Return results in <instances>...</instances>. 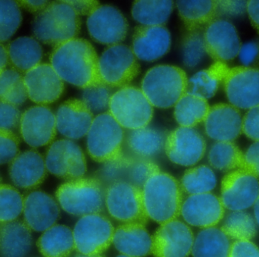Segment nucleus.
Masks as SVG:
<instances>
[{
  "instance_id": "46",
  "label": "nucleus",
  "mask_w": 259,
  "mask_h": 257,
  "mask_svg": "<svg viewBox=\"0 0 259 257\" xmlns=\"http://www.w3.org/2000/svg\"><path fill=\"white\" fill-rule=\"evenodd\" d=\"M20 140L13 131L0 129V165L10 164L19 153Z\"/></svg>"
},
{
  "instance_id": "5",
  "label": "nucleus",
  "mask_w": 259,
  "mask_h": 257,
  "mask_svg": "<svg viewBox=\"0 0 259 257\" xmlns=\"http://www.w3.org/2000/svg\"><path fill=\"white\" fill-rule=\"evenodd\" d=\"M106 190L95 177H83L60 185L56 191V199L65 212L83 217L103 212L106 207Z\"/></svg>"
},
{
  "instance_id": "12",
  "label": "nucleus",
  "mask_w": 259,
  "mask_h": 257,
  "mask_svg": "<svg viewBox=\"0 0 259 257\" xmlns=\"http://www.w3.org/2000/svg\"><path fill=\"white\" fill-rule=\"evenodd\" d=\"M258 197V178L250 172L234 170L222 179L220 199L226 209L245 211L254 206Z\"/></svg>"
},
{
  "instance_id": "39",
  "label": "nucleus",
  "mask_w": 259,
  "mask_h": 257,
  "mask_svg": "<svg viewBox=\"0 0 259 257\" xmlns=\"http://www.w3.org/2000/svg\"><path fill=\"white\" fill-rule=\"evenodd\" d=\"M222 230L230 239L251 241L256 235V223L246 211H232L224 220Z\"/></svg>"
},
{
  "instance_id": "4",
  "label": "nucleus",
  "mask_w": 259,
  "mask_h": 257,
  "mask_svg": "<svg viewBox=\"0 0 259 257\" xmlns=\"http://www.w3.org/2000/svg\"><path fill=\"white\" fill-rule=\"evenodd\" d=\"M188 78L185 71L173 65H157L150 68L142 80V92L158 109L173 107L187 92Z\"/></svg>"
},
{
  "instance_id": "20",
  "label": "nucleus",
  "mask_w": 259,
  "mask_h": 257,
  "mask_svg": "<svg viewBox=\"0 0 259 257\" xmlns=\"http://www.w3.org/2000/svg\"><path fill=\"white\" fill-rule=\"evenodd\" d=\"M181 215L184 221L195 227H214L225 215L220 197L212 193L189 195L183 201Z\"/></svg>"
},
{
  "instance_id": "54",
  "label": "nucleus",
  "mask_w": 259,
  "mask_h": 257,
  "mask_svg": "<svg viewBox=\"0 0 259 257\" xmlns=\"http://www.w3.org/2000/svg\"><path fill=\"white\" fill-rule=\"evenodd\" d=\"M246 12L251 24L259 33V0L248 1Z\"/></svg>"
},
{
  "instance_id": "47",
  "label": "nucleus",
  "mask_w": 259,
  "mask_h": 257,
  "mask_svg": "<svg viewBox=\"0 0 259 257\" xmlns=\"http://www.w3.org/2000/svg\"><path fill=\"white\" fill-rule=\"evenodd\" d=\"M22 114L13 105L0 100V129L13 131L19 126Z\"/></svg>"
},
{
  "instance_id": "42",
  "label": "nucleus",
  "mask_w": 259,
  "mask_h": 257,
  "mask_svg": "<svg viewBox=\"0 0 259 257\" xmlns=\"http://www.w3.org/2000/svg\"><path fill=\"white\" fill-rule=\"evenodd\" d=\"M131 155L123 153L120 158L104 163L96 172L94 177L106 188L120 182H127Z\"/></svg>"
},
{
  "instance_id": "23",
  "label": "nucleus",
  "mask_w": 259,
  "mask_h": 257,
  "mask_svg": "<svg viewBox=\"0 0 259 257\" xmlns=\"http://www.w3.org/2000/svg\"><path fill=\"white\" fill-rule=\"evenodd\" d=\"M45 158L34 149L18 153L9 164V173L12 183L21 189L39 187L47 176Z\"/></svg>"
},
{
  "instance_id": "1",
  "label": "nucleus",
  "mask_w": 259,
  "mask_h": 257,
  "mask_svg": "<svg viewBox=\"0 0 259 257\" xmlns=\"http://www.w3.org/2000/svg\"><path fill=\"white\" fill-rule=\"evenodd\" d=\"M50 65L63 81L81 89L102 84L99 57L91 42L74 38L55 46Z\"/></svg>"
},
{
  "instance_id": "21",
  "label": "nucleus",
  "mask_w": 259,
  "mask_h": 257,
  "mask_svg": "<svg viewBox=\"0 0 259 257\" xmlns=\"http://www.w3.org/2000/svg\"><path fill=\"white\" fill-rule=\"evenodd\" d=\"M23 215L30 230L44 232L57 223L60 206L53 196L36 190L24 196Z\"/></svg>"
},
{
  "instance_id": "55",
  "label": "nucleus",
  "mask_w": 259,
  "mask_h": 257,
  "mask_svg": "<svg viewBox=\"0 0 259 257\" xmlns=\"http://www.w3.org/2000/svg\"><path fill=\"white\" fill-rule=\"evenodd\" d=\"M20 7L24 8L26 10L33 13H39L41 11L44 10L49 5L48 1H32V0H21L18 1Z\"/></svg>"
},
{
  "instance_id": "28",
  "label": "nucleus",
  "mask_w": 259,
  "mask_h": 257,
  "mask_svg": "<svg viewBox=\"0 0 259 257\" xmlns=\"http://www.w3.org/2000/svg\"><path fill=\"white\" fill-rule=\"evenodd\" d=\"M167 135L164 131L148 127L129 130L124 138L128 149L127 153L137 158L151 159L164 150Z\"/></svg>"
},
{
  "instance_id": "31",
  "label": "nucleus",
  "mask_w": 259,
  "mask_h": 257,
  "mask_svg": "<svg viewBox=\"0 0 259 257\" xmlns=\"http://www.w3.org/2000/svg\"><path fill=\"white\" fill-rule=\"evenodd\" d=\"M6 49L13 68L24 74L39 65L44 55L39 41L28 36L15 39L6 46Z\"/></svg>"
},
{
  "instance_id": "14",
  "label": "nucleus",
  "mask_w": 259,
  "mask_h": 257,
  "mask_svg": "<svg viewBox=\"0 0 259 257\" xmlns=\"http://www.w3.org/2000/svg\"><path fill=\"white\" fill-rule=\"evenodd\" d=\"M87 27L94 40L109 46L121 44L128 32L125 17L109 5H100L93 12L87 20Z\"/></svg>"
},
{
  "instance_id": "7",
  "label": "nucleus",
  "mask_w": 259,
  "mask_h": 257,
  "mask_svg": "<svg viewBox=\"0 0 259 257\" xmlns=\"http://www.w3.org/2000/svg\"><path fill=\"white\" fill-rule=\"evenodd\" d=\"M109 112L123 128L135 130L148 127L153 117V107L141 89L127 86L114 92Z\"/></svg>"
},
{
  "instance_id": "29",
  "label": "nucleus",
  "mask_w": 259,
  "mask_h": 257,
  "mask_svg": "<svg viewBox=\"0 0 259 257\" xmlns=\"http://www.w3.org/2000/svg\"><path fill=\"white\" fill-rule=\"evenodd\" d=\"M36 245L44 257H70L75 249L73 231L56 224L42 232Z\"/></svg>"
},
{
  "instance_id": "44",
  "label": "nucleus",
  "mask_w": 259,
  "mask_h": 257,
  "mask_svg": "<svg viewBox=\"0 0 259 257\" xmlns=\"http://www.w3.org/2000/svg\"><path fill=\"white\" fill-rule=\"evenodd\" d=\"M158 172H160L159 167L150 159L137 158L131 155L127 182L142 189L148 179Z\"/></svg>"
},
{
  "instance_id": "8",
  "label": "nucleus",
  "mask_w": 259,
  "mask_h": 257,
  "mask_svg": "<svg viewBox=\"0 0 259 257\" xmlns=\"http://www.w3.org/2000/svg\"><path fill=\"white\" fill-rule=\"evenodd\" d=\"M140 72V64L131 47L124 44L108 46L99 58L102 83L112 88L128 86Z\"/></svg>"
},
{
  "instance_id": "56",
  "label": "nucleus",
  "mask_w": 259,
  "mask_h": 257,
  "mask_svg": "<svg viewBox=\"0 0 259 257\" xmlns=\"http://www.w3.org/2000/svg\"><path fill=\"white\" fill-rule=\"evenodd\" d=\"M9 62V56H8L6 46L0 43V74L6 69Z\"/></svg>"
},
{
  "instance_id": "2",
  "label": "nucleus",
  "mask_w": 259,
  "mask_h": 257,
  "mask_svg": "<svg viewBox=\"0 0 259 257\" xmlns=\"http://www.w3.org/2000/svg\"><path fill=\"white\" fill-rule=\"evenodd\" d=\"M142 194L148 219L161 225L181 216L183 191L171 175L161 171L155 173L142 188Z\"/></svg>"
},
{
  "instance_id": "60",
  "label": "nucleus",
  "mask_w": 259,
  "mask_h": 257,
  "mask_svg": "<svg viewBox=\"0 0 259 257\" xmlns=\"http://www.w3.org/2000/svg\"><path fill=\"white\" fill-rule=\"evenodd\" d=\"M1 182H2V178H1V176H0V184H1Z\"/></svg>"
},
{
  "instance_id": "27",
  "label": "nucleus",
  "mask_w": 259,
  "mask_h": 257,
  "mask_svg": "<svg viewBox=\"0 0 259 257\" xmlns=\"http://www.w3.org/2000/svg\"><path fill=\"white\" fill-rule=\"evenodd\" d=\"M32 246L31 230L24 221L0 223V256L26 257Z\"/></svg>"
},
{
  "instance_id": "15",
  "label": "nucleus",
  "mask_w": 259,
  "mask_h": 257,
  "mask_svg": "<svg viewBox=\"0 0 259 257\" xmlns=\"http://www.w3.org/2000/svg\"><path fill=\"white\" fill-rule=\"evenodd\" d=\"M164 150L174 164L191 167L203 158L206 143L196 129L180 127L167 134Z\"/></svg>"
},
{
  "instance_id": "25",
  "label": "nucleus",
  "mask_w": 259,
  "mask_h": 257,
  "mask_svg": "<svg viewBox=\"0 0 259 257\" xmlns=\"http://www.w3.org/2000/svg\"><path fill=\"white\" fill-rule=\"evenodd\" d=\"M55 115L58 132L70 140L88 135L94 119V114L82 100L75 98L62 103Z\"/></svg>"
},
{
  "instance_id": "45",
  "label": "nucleus",
  "mask_w": 259,
  "mask_h": 257,
  "mask_svg": "<svg viewBox=\"0 0 259 257\" xmlns=\"http://www.w3.org/2000/svg\"><path fill=\"white\" fill-rule=\"evenodd\" d=\"M112 95V89L102 83L83 89L82 101L93 114H103L109 109Z\"/></svg>"
},
{
  "instance_id": "3",
  "label": "nucleus",
  "mask_w": 259,
  "mask_h": 257,
  "mask_svg": "<svg viewBox=\"0 0 259 257\" xmlns=\"http://www.w3.org/2000/svg\"><path fill=\"white\" fill-rule=\"evenodd\" d=\"M80 24V17L66 1H56L36 14L32 30L38 41L56 46L77 38Z\"/></svg>"
},
{
  "instance_id": "59",
  "label": "nucleus",
  "mask_w": 259,
  "mask_h": 257,
  "mask_svg": "<svg viewBox=\"0 0 259 257\" xmlns=\"http://www.w3.org/2000/svg\"><path fill=\"white\" fill-rule=\"evenodd\" d=\"M116 257H131V256H126V255H124V254H120V255H118V256H117Z\"/></svg>"
},
{
  "instance_id": "38",
  "label": "nucleus",
  "mask_w": 259,
  "mask_h": 257,
  "mask_svg": "<svg viewBox=\"0 0 259 257\" xmlns=\"http://www.w3.org/2000/svg\"><path fill=\"white\" fill-rule=\"evenodd\" d=\"M28 98L24 76L14 68H6L0 74V100L21 106Z\"/></svg>"
},
{
  "instance_id": "33",
  "label": "nucleus",
  "mask_w": 259,
  "mask_h": 257,
  "mask_svg": "<svg viewBox=\"0 0 259 257\" xmlns=\"http://www.w3.org/2000/svg\"><path fill=\"white\" fill-rule=\"evenodd\" d=\"M229 67L223 62H214L209 68L195 74L188 80L187 92L200 98H212L228 72Z\"/></svg>"
},
{
  "instance_id": "53",
  "label": "nucleus",
  "mask_w": 259,
  "mask_h": 257,
  "mask_svg": "<svg viewBox=\"0 0 259 257\" xmlns=\"http://www.w3.org/2000/svg\"><path fill=\"white\" fill-rule=\"evenodd\" d=\"M76 13L80 15H88L89 16L93 12L96 10L100 3L98 1L88 0V1H66Z\"/></svg>"
},
{
  "instance_id": "37",
  "label": "nucleus",
  "mask_w": 259,
  "mask_h": 257,
  "mask_svg": "<svg viewBox=\"0 0 259 257\" xmlns=\"http://www.w3.org/2000/svg\"><path fill=\"white\" fill-rule=\"evenodd\" d=\"M181 189L188 194L210 193L217 185L215 173L211 167L206 165L198 166L187 170L181 179Z\"/></svg>"
},
{
  "instance_id": "13",
  "label": "nucleus",
  "mask_w": 259,
  "mask_h": 257,
  "mask_svg": "<svg viewBox=\"0 0 259 257\" xmlns=\"http://www.w3.org/2000/svg\"><path fill=\"white\" fill-rule=\"evenodd\" d=\"M222 83L231 106L245 110L258 106V68L245 66L229 68Z\"/></svg>"
},
{
  "instance_id": "6",
  "label": "nucleus",
  "mask_w": 259,
  "mask_h": 257,
  "mask_svg": "<svg viewBox=\"0 0 259 257\" xmlns=\"http://www.w3.org/2000/svg\"><path fill=\"white\" fill-rule=\"evenodd\" d=\"M124 128L109 112L94 118L87 135V149L90 157L99 163L120 158L124 153Z\"/></svg>"
},
{
  "instance_id": "24",
  "label": "nucleus",
  "mask_w": 259,
  "mask_h": 257,
  "mask_svg": "<svg viewBox=\"0 0 259 257\" xmlns=\"http://www.w3.org/2000/svg\"><path fill=\"white\" fill-rule=\"evenodd\" d=\"M170 45L171 36L164 26L140 25L134 30L131 48L137 59L152 62L167 54Z\"/></svg>"
},
{
  "instance_id": "34",
  "label": "nucleus",
  "mask_w": 259,
  "mask_h": 257,
  "mask_svg": "<svg viewBox=\"0 0 259 257\" xmlns=\"http://www.w3.org/2000/svg\"><path fill=\"white\" fill-rule=\"evenodd\" d=\"M210 106L205 98L187 92L175 106V118L182 127L193 128L204 122Z\"/></svg>"
},
{
  "instance_id": "19",
  "label": "nucleus",
  "mask_w": 259,
  "mask_h": 257,
  "mask_svg": "<svg viewBox=\"0 0 259 257\" xmlns=\"http://www.w3.org/2000/svg\"><path fill=\"white\" fill-rule=\"evenodd\" d=\"M206 53L215 62L233 60L238 56L240 37L235 26L227 20H214L204 30Z\"/></svg>"
},
{
  "instance_id": "52",
  "label": "nucleus",
  "mask_w": 259,
  "mask_h": 257,
  "mask_svg": "<svg viewBox=\"0 0 259 257\" xmlns=\"http://www.w3.org/2000/svg\"><path fill=\"white\" fill-rule=\"evenodd\" d=\"M243 170L259 178V141H255L245 152Z\"/></svg>"
},
{
  "instance_id": "17",
  "label": "nucleus",
  "mask_w": 259,
  "mask_h": 257,
  "mask_svg": "<svg viewBox=\"0 0 259 257\" xmlns=\"http://www.w3.org/2000/svg\"><path fill=\"white\" fill-rule=\"evenodd\" d=\"M20 134L30 147H44L51 144L56 138V115L44 106H36L27 109L21 115Z\"/></svg>"
},
{
  "instance_id": "16",
  "label": "nucleus",
  "mask_w": 259,
  "mask_h": 257,
  "mask_svg": "<svg viewBox=\"0 0 259 257\" xmlns=\"http://www.w3.org/2000/svg\"><path fill=\"white\" fill-rule=\"evenodd\" d=\"M194 235L186 223L178 220L163 223L152 236L155 257H187L191 253Z\"/></svg>"
},
{
  "instance_id": "36",
  "label": "nucleus",
  "mask_w": 259,
  "mask_h": 257,
  "mask_svg": "<svg viewBox=\"0 0 259 257\" xmlns=\"http://www.w3.org/2000/svg\"><path fill=\"white\" fill-rule=\"evenodd\" d=\"M210 166L220 171L243 170L244 153L233 141H217L208 155Z\"/></svg>"
},
{
  "instance_id": "58",
  "label": "nucleus",
  "mask_w": 259,
  "mask_h": 257,
  "mask_svg": "<svg viewBox=\"0 0 259 257\" xmlns=\"http://www.w3.org/2000/svg\"><path fill=\"white\" fill-rule=\"evenodd\" d=\"M70 257H104L103 255H85L82 254V253H77V254L74 255V256Z\"/></svg>"
},
{
  "instance_id": "26",
  "label": "nucleus",
  "mask_w": 259,
  "mask_h": 257,
  "mask_svg": "<svg viewBox=\"0 0 259 257\" xmlns=\"http://www.w3.org/2000/svg\"><path fill=\"white\" fill-rule=\"evenodd\" d=\"M112 244L121 254L145 257L152 253V236L145 225L122 224L115 229Z\"/></svg>"
},
{
  "instance_id": "57",
  "label": "nucleus",
  "mask_w": 259,
  "mask_h": 257,
  "mask_svg": "<svg viewBox=\"0 0 259 257\" xmlns=\"http://www.w3.org/2000/svg\"><path fill=\"white\" fill-rule=\"evenodd\" d=\"M254 214H255V222L259 225V197L254 204Z\"/></svg>"
},
{
  "instance_id": "49",
  "label": "nucleus",
  "mask_w": 259,
  "mask_h": 257,
  "mask_svg": "<svg viewBox=\"0 0 259 257\" xmlns=\"http://www.w3.org/2000/svg\"><path fill=\"white\" fill-rule=\"evenodd\" d=\"M248 1H217L219 18L223 16L236 17L243 15L246 12Z\"/></svg>"
},
{
  "instance_id": "40",
  "label": "nucleus",
  "mask_w": 259,
  "mask_h": 257,
  "mask_svg": "<svg viewBox=\"0 0 259 257\" xmlns=\"http://www.w3.org/2000/svg\"><path fill=\"white\" fill-rule=\"evenodd\" d=\"M24 196L15 187L0 184V223L18 220L23 214Z\"/></svg>"
},
{
  "instance_id": "48",
  "label": "nucleus",
  "mask_w": 259,
  "mask_h": 257,
  "mask_svg": "<svg viewBox=\"0 0 259 257\" xmlns=\"http://www.w3.org/2000/svg\"><path fill=\"white\" fill-rule=\"evenodd\" d=\"M242 132L250 139L259 141V105L249 109L243 117Z\"/></svg>"
},
{
  "instance_id": "18",
  "label": "nucleus",
  "mask_w": 259,
  "mask_h": 257,
  "mask_svg": "<svg viewBox=\"0 0 259 257\" xmlns=\"http://www.w3.org/2000/svg\"><path fill=\"white\" fill-rule=\"evenodd\" d=\"M24 81L28 98L38 106L54 103L65 89L63 80L48 63H40L26 72Z\"/></svg>"
},
{
  "instance_id": "35",
  "label": "nucleus",
  "mask_w": 259,
  "mask_h": 257,
  "mask_svg": "<svg viewBox=\"0 0 259 257\" xmlns=\"http://www.w3.org/2000/svg\"><path fill=\"white\" fill-rule=\"evenodd\" d=\"M174 3L168 0H138L133 4L134 19L143 26H164L173 11Z\"/></svg>"
},
{
  "instance_id": "32",
  "label": "nucleus",
  "mask_w": 259,
  "mask_h": 257,
  "mask_svg": "<svg viewBox=\"0 0 259 257\" xmlns=\"http://www.w3.org/2000/svg\"><path fill=\"white\" fill-rule=\"evenodd\" d=\"M222 229H202L193 241L191 253L193 257H228L231 244Z\"/></svg>"
},
{
  "instance_id": "50",
  "label": "nucleus",
  "mask_w": 259,
  "mask_h": 257,
  "mask_svg": "<svg viewBox=\"0 0 259 257\" xmlns=\"http://www.w3.org/2000/svg\"><path fill=\"white\" fill-rule=\"evenodd\" d=\"M239 59L243 66L250 67L259 60V40L250 41L241 45Z\"/></svg>"
},
{
  "instance_id": "10",
  "label": "nucleus",
  "mask_w": 259,
  "mask_h": 257,
  "mask_svg": "<svg viewBox=\"0 0 259 257\" xmlns=\"http://www.w3.org/2000/svg\"><path fill=\"white\" fill-rule=\"evenodd\" d=\"M114 232L113 225L103 214L83 216L73 230L75 250L82 254H103L112 244Z\"/></svg>"
},
{
  "instance_id": "22",
  "label": "nucleus",
  "mask_w": 259,
  "mask_h": 257,
  "mask_svg": "<svg viewBox=\"0 0 259 257\" xmlns=\"http://www.w3.org/2000/svg\"><path fill=\"white\" fill-rule=\"evenodd\" d=\"M206 135L217 141H234L242 133L243 117L240 109L219 103L210 107L204 121Z\"/></svg>"
},
{
  "instance_id": "41",
  "label": "nucleus",
  "mask_w": 259,
  "mask_h": 257,
  "mask_svg": "<svg viewBox=\"0 0 259 257\" xmlns=\"http://www.w3.org/2000/svg\"><path fill=\"white\" fill-rule=\"evenodd\" d=\"M206 54L204 30H187L182 40L183 62L185 66L195 68L202 62Z\"/></svg>"
},
{
  "instance_id": "11",
  "label": "nucleus",
  "mask_w": 259,
  "mask_h": 257,
  "mask_svg": "<svg viewBox=\"0 0 259 257\" xmlns=\"http://www.w3.org/2000/svg\"><path fill=\"white\" fill-rule=\"evenodd\" d=\"M45 163L47 171L61 179L74 180L86 174L84 153L72 140L53 141L46 153Z\"/></svg>"
},
{
  "instance_id": "43",
  "label": "nucleus",
  "mask_w": 259,
  "mask_h": 257,
  "mask_svg": "<svg viewBox=\"0 0 259 257\" xmlns=\"http://www.w3.org/2000/svg\"><path fill=\"white\" fill-rule=\"evenodd\" d=\"M21 21L22 14L18 1L0 0V43L13 36Z\"/></svg>"
},
{
  "instance_id": "51",
  "label": "nucleus",
  "mask_w": 259,
  "mask_h": 257,
  "mask_svg": "<svg viewBox=\"0 0 259 257\" xmlns=\"http://www.w3.org/2000/svg\"><path fill=\"white\" fill-rule=\"evenodd\" d=\"M228 257H259V248L251 241H235Z\"/></svg>"
},
{
  "instance_id": "30",
  "label": "nucleus",
  "mask_w": 259,
  "mask_h": 257,
  "mask_svg": "<svg viewBox=\"0 0 259 257\" xmlns=\"http://www.w3.org/2000/svg\"><path fill=\"white\" fill-rule=\"evenodd\" d=\"M180 17L187 30H205L216 19L218 15L217 1H178L176 3Z\"/></svg>"
},
{
  "instance_id": "9",
  "label": "nucleus",
  "mask_w": 259,
  "mask_h": 257,
  "mask_svg": "<svg viewBox=\"0 0 259 257\" xmlns=\"http://www.w3.org/2000/svg\"><path fill=\"white\" fill-rule=\"evenodd\" d=\"M106 208L111 217L123 224L147 223L142 189L129 182H118L106 188Z\"/></svg>"
}]
</instances>
